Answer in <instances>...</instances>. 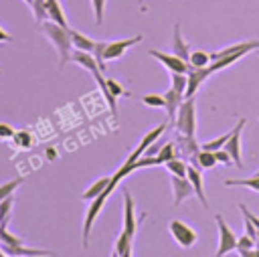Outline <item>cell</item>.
Instances as JSON below:
<instances>
[{"instance_id":"8fae6325","label":"cell","mask_w":259,"mask_h":257,"mask_svg":"<svg viewBox=\"0 0 259 257\" xmlns=\"http://www.w3.org/2000/svg\"><path fill=\"white\" fill-rule=\"evenodd\" d=\"M154 59H158L168 71H176V73H186V69H188V63L184 61V59H180L178 55H170V53H164V51H158V49H150L148 51Z\"/></svg>"},{"instance_id":"603a6c76","label":"cell","mask_w":259,"mask_h":257,"mask_svg":"<svg viewBox=\"0 0 259 257\" xmlns=\"http://www.w3.org/2000/svg\"><path fill=\"white\" fill-rule=\"evenodd\" d=\"M71 38H73V49H83V51H91L93 53V47H95V40L75 28H71Z\"/></svg>"},{"instance_id":"b9f144b4","label":"cell","mask_w":259,"mask_h":257,"mask_svg":"<svg viewBox=\"0 0 259 257\" xmlns=\"http://www.w3.org/2000/svg\"><path fill=\"white\" fill-rule=\"evenodd\" d=\"M6 40H12V36H10L8 32H4V30L0 28V42H6Z\"/></svg>"},{"instance_id":"f6af8a7d","label":"cell","mask_w":259,"mask_h":257,"mask_svg":"<svg viewBox=\"0 0 259 257\" xmlns=\"http://www.w3.org/2000/svg\"><path fill=\"white\" fill-rule=\"evenodd\" d=\"M257 57H259V49H257Z\"/></svg>"},{"instance_id":"277c9868","label":"cell","mask_w":259,"mask_h":257,"mask_svg":"<svg viewBox=\"0 0 259 257\" xmlns=\"http://www.w3.org/2000/svg\"><path fill=\"white\" fill-rule=\"evenodd\" d=\"M214 223L219 229V249H217V257H223L227 253H231L233 249H237V235L235 231L225 223V219L221 215H214Z\"/></svg>"},{"instance_id":"d4e9b609","label":"cell","mask_w":259,"mask_h":257,"mask_svg":"<svg viewBox=\"0 0 259 257\" xmlns=\"http://www.w3.org/2000/svg\"><path fill=\"white\" fill-rule=\"evenodd\" d=\"M225 184L227 186H243V188H251V190H255V192H259V174H255V176H249V178H229V180H225Z\"/></svg>"},{"instance_id":"7bdbcfd3","label":"cell","mask_w":259,"mask_h":257,"mask_svg":"<svg viewBox=\"0 0 259 257\" xmlns=\"http://www.w3.org/2000/svg\"><path fill=\"white\" fill-rule=\"evenodd\" d=\"M24 2H26V4H28V6H30V4H32V0H24Z\"/></svg>"},{"instance_id":"52a82bcc","label":"cell","mask_w":259,"mask_h":257,"mask_svg":"<svg viewBox=\"0 0 259 257\" xmlns=\"http://www.w3.org/2000/svg\"><path fill=\"white\" fill-rule=\"evenodd\" d=\"M166 127H168V121H166V123L156 125V127H154V130H150V132H146V134H144V138L140 140L138 148H136V150L125 158V162H123V164H134L140 156H144V154H146V150H148V148H150V146H152V144H154V142H156V140L166 132Z\"/></svg>"},{"instance_id":"484cf974","label":"cell","mask_w":259,"mask_h":257,"mask_svg":"<svg viewBox=\"0 0 259 257\" xmlns=\"http://www.w3.org/2000/svg\"><path fill=\"white\" fill-rule=\"evenodd\" d=\"M166 170L172 174V176H186V170H188V164L182 160V158H172V160H168L166 164Z\"/></svg>"},{"instance_id":"9c48e42d","label":"cell","mask_w":259,"mask_h":257,"mask_svg":"<svg viewBox=\"0 0 259 257\" xmlns=\"http://www.w3.org/2000/svg\"><path fill=\"white\" fill-rule=\"evenodd\" d=\"M170 186H172V204L180 206L190 194H194V186L188 180V176H172L170 174Z\"/></svg>"},{"instance_id":"f546056e","label":"cell","mask_w":259,"mask_h":257,"mask_svg":"<svg viewBox=\"0 0 259 257\" xmlns=\"http://www.w3.org/2000/svg\"><path fill=\"white\" fill-rule=\"evenodd\" d=\"M12 206H14V196H8V198L0 200V227H6L8 225Z\"/></svg>"},{"instance_id":"7402d4cb","label":"cell","mask_w":259,"mask_h":257,"mask_svg":"<svg viewBox=\"0 0 259 257\" xmlns=\"http://www.w3.org/2000/svg\"><path fill=\"white\" fill-rule=\"evenodd\" d=\"M132 241H134V237L127 235L125 231H121V235L115 239L113 255H115V257H130V255H132Z\"/></svg>"},{"instance_id":"74e56055","label":"cell","mask_w":259,"mask_h":257,"mask_svg":"<svg viewBox=\"0 0 259 257\" xmlns=\"http://www.w3.org/2000/svg\"><path fill=\"white\" fill-rule=\"evenodd\" d=\"M243 223H245V235H249L251 239H257V227L249 219V215H245V212H243Z\"/></svg>"},{"instance_id":"2e32d148","label":"cell","mask_w":259,"mask_h":257,"mask_svg":"<svg viewBox=\"0 0 259 257\" xmlns=\"http://www.w3.org/2000/svg\"><path fill=\"white\" fill-rule=\"evenodd\" d=\"M164 99H166V107H164V109H166V113H168V123H174V117H176V113H178L180 103L184 101V95L170 87V89L164 93Z\"/></svg>"},{"instance_id":"8d00e7d4","label":"cell","mask_w":259,"mask_h":257,"mask_svg":"<svg viewBox=\"0 0 259 257\" xmlns=\"http://www.w3.org/2000/svg\"><path fill=\"white\" fill-rule=\"evenodd\" d=\"M212 152H214V156H217V162H219V164H225V166L233 164V158H231V154H229L225 148H219V150H212Z\"/></svg>"},{"instance_id":"6da1fadb","label":"cell","mask_w":259,"mask_h":257,"mask_svg":"<svg viewBox=\"0 0 259 257\" xmlns=\"http://www.w3.org/2000/svg\"><path fill=\"white\" fill-rule=\"evenodd\" d=\"M40 30L45 32L49 42L55 47V51L59 55V69H63L71 61V53H73L71 28L63 26V24H59L55 20H45V22H40Z\"/></svg>"},{"instance_id":"44dd1931","label":"cell","mask_w":259,"mask_h":257,"mask_svg":"<svg viewBox=\"0 0 259 257\" xmlns=\"http://www.w3.org/2000/svg\"><path fill=\"white\" fill-rule=\"evenodd\" d=\"M109 182H111V176L97 178V180H95V182H93V184H91V186L81 194V198H83V200H87V202H91L93 198H97V196H99V194L109 186Z\"/></svg>"},{"instance_id":"ffe728a7","label":"cell","mask_w":259,"mask_h":257,"mask_svg":"<svg viewBox=\"0 0 259 257\" xmlns=\"http://www.w3.org/2000/svg\"><path fill=\"white\" fill-rule=\"evenodd\" d=\"M172 53L178 55L180 59H184L188 63V57H190V49L188 45L184 42L182 38V32H180V24H174V32H172Z\"/></svg>"},{"instance_id":"d590c367","label":"cell","mask_w":259,"mask_h":257,"mask_svg":"<svg viewBox=\"0 0 259 257\" xmlns=\"http://www.w3.org/2000/svg\"><path fill=\"white\" fill-rule=\"evenodd\" d=\"M14 142L20 146V148H30L32 146V138L28 132H16L14 134Z\"/></svg>"},{"instance_id":"7c38bea8","label":"cell","mask_w":259,"mask_h":257,"mask_svg":"<svg viewBox=\"0 0 259 257\" xmlns=\"http://www.w3.org/2000/svg\"><path fill=\"white\" fill-rule=\"evenodd\" d=\"M123 231L132 237H136L138 223H136V206H134V196L130 194L127 188H123Z\"/></svg>"},{"instance_id":"5bb4252c","label":"cell","mask_w":259,"mask_h":257,"mask_svg":"<svg viewBox=\"0 0 259 257\" xmlns=\"http://www.w3.org/2000/svg\"><path fill=\"white\" fill-rule=\"evenodd\" d=\"M186 176H188V180L192 182V186H194V194L198 196V200L202 202V206L206 208L208 206V202H206V194H204V180H202V170H198V168H194L192 164H188V170H186Z\"/></svg>"},{"instance_id":"83f0119b","label":"cell","mask_w":259,"mask_h":257,"mask_svg":"<svg viewBox=\"0 0 259 257\" xmlns=\"http://www.w3.org/2000/svg\"><path fill=\"white\" fill-rule=\"evenodd\" d=\"M186 83H188L186 73L170 71V87H172V89H176L178 93H182V95H184V91H186Z\"/></svg>"},{"instance_id":"d6a6232c","label":"cell","mask_w":259,"mask_h":257,"mask_svg":"<svg viewBox=\"0 0 259 257\" xmlns=\"http://www.w3.org/2000/svg\"><path fill=\"white\" fill-rule=\"evenodd\" d=\"M142 103H146L148 107H156V109H164L166 107V99L164 95H144Z\"/></svg>"},{"instance_id":"9a60e30c","label":"cell","mask_w":259,"mask_h":257,"mask_svg":"<svg viewBox=\"0 0 259 257\" xmlns=\"http://www.w3.org/2000/svg\"><path fill=\"white\" fill-rule=\"evenodd\" d=\"M71 61H73V63H77V65H81V67H85V69H87L89 73L101 71L91 51H83V49H73V53H71Z\"/></svg>"},{"instance_id":"e575fe53","label":"cell","mask_w":259,"mask_h":257,"mask_svg":"<svg viewBox=\"0 0 259 257\" xmlns=\"http://www.w3.org/2000/svg\"><path fill=\"white\" fill-rule=\"evenodd\" d=\"M91 4H93L95 22L101 24V22H103V12H105V0H91Z\"/></svg>"},{"instance_id":"5b68a950","label":"cell","mask_w":259,"mask_h":257,"mask_svg":"<svg viewBox=\"0 0 259 257\" xmlns=\"http://www.w3.org/2000/svg\"><path fill=\"white\" fill-rule=\"evenodd\" d=\"M168 231H170L172 239H174V241H176L180 247H184V249L192 247V245L196 243V239H198L196 231H194L190 225H186V223H182V221H178V219L170 221V225H168Z\"/></svg>"},{"instance_id":"ab89813d","label":"cell","mask_w":259,"mask_h":257,"mask_svg":"<svg viewBox=\"0 0 259 257\" xmlns=\"http://www.w3.org/2000/svg\"><path fill=\"white\" fill-rule=\"evenodd\" d=\"M249 247H255V239H251L245 233L241 237H237V249H249Z\"/></svg>"},{"instance_id":"8992f818","label":"cell","mask_w":259,"mask_h":257,"mask_svg":"<svg viewBox=\"0 0 259 257\" xmlns=\"http://www.w3.org/2000/svg\"><path fill=\"white\" fill-rule=\"evenodd\" d=\"M142 40V36H132V38H121V40H105V47H103V61L109 63V61H115L119 59L121 55H125V51L134 45H138Z\"/></svg>"},{"instance_id":"f1b7e54d","label":"cell","mask_w":259,"mask_h":257,"mask_svg":"<svg viewBox=\"0 0 259 257\" xmlns=\"http://www.w3.org/2000/svg\"><path fill=\"white\" fill-rule=\"evenodd\" d=\"M156 156L160 158V162L162 164H166L168 160H172V158H176L178 156V150H176V144L174 142H168V144H164L158 152H156Z\"/></svg>"},{"instance_id":"4dcf8cb0","label":"cell","mask_w":259,"mask_h":257,"mask_svg":"<svg viewBox=\"0 0 259 257\" xmlns=\"http://www.w3.org/2000/svg\"><path fill=\"white\" fill-rule=\"evenodd\" d=\"M30 8H32V14H34V18H36L38 24L45 22V20L49 18V12H47V0H32Z\"/></svg>"},{"instance_id":"e0dca14e","label":"cell","mask_w":259,"mask_h":257,"mask_svg":"<svg viewBox=\"0 0 259 257\" xmlns=\"http://www.w3.org/2000/svg\"><path fill=\"white\" fill-rule=\"evenodd\" d=\"M93 75V79H95V83H97V87H99V91L103 93V97H105V101H107V105H109V111L115 115L117 113V97L109 91V85H107V79L101 75V71H95V73H91Z\"/></svg>"},{"instance_id":"30bf717a","label":"cell","mask_w":259,"mask_h":257,"mask_svg":"<svg viewBox=\"0 0 259 257\" xmlns=\"http://www.w3.org/2000/svg\"><path fill=\"white\" fill-rule=\"evenodd\" d=\"M210 75H212V73H210L208 67H192V65H188V69H186V79H188V83H186L184 97H194V93L198 91V87H200Z\"/></svg>"},{"instance_id":"f35d334b","label":"cell","mask_w":259,"mask_h":257,"mask_svg":"<svg viewBox=\"0 0 259 257\" xmlns=\"http://www.w3.org/2000/svg\"><path fill=\"white\" fill-rule=\"evenodd\" d=\"M107 85H109V91L115 95V97H121V95H127V91L121 87V83H117L115 79H107Z\"/></svg>"},{"instance_id":"7a4b0ae2","label":"cell","mask_w":259,"mask_h":257,"mask_svg":"<svg viewBox=\"0 0 259 257\" xmlns=\"http://www.w3.org/2000/svg\"><path fill=\"white\" fill-rule=\"evenodd\" d=\"M178 134H186V136H194L196 132V105H194V97H184V101L178 107V113L174 117V123Z\"/></svg>"},{"instance_id":"ee69618b","label":"cell","mask_w":259,"mask_h":257,"mask_svg":"<svg viewBox=\"0 0 259 257\" xmlns=\"http://www.w3.org/2000/svg\"><path fill=\"white\" fill-rule=\"evenodd\" d=\"M2 255H4V251H0V257H2Z\"/></svg>"},{"instance_id":"ba28073f","label":"cell","mask_w":259,"mask_h":257,"mask_svg":"<svg viewBox=\"0 0 259 257\" xmlns=\"http://www.w3.org/2000/svg\"><path fill=\"white\" fill-rule=\"evenodd\" d=\"M245 123H247V119L241 117L237 121V125L231 130V136H229V140L225 144V150L231 154L233 164H237V168H243V160H241V132H243Z\"/></svg>"},{"instance_id":"bcb514c9","label":"cell","mask_w":259,"mask_h":257,"mask_svg":"<svg viewBox=\"0 0 259 257\" xmlns=\"http://www.w3.org/2000/svg\"><path fill=\"white\" fill-rule=\"evenodd\" d=\"M255 174H259V170H257V172H255Z\"/></svg>"},{"instance_id":"cb8c5ba5","label":"cell","mask_w":259,"mask_h":257,"mask_svg":"<svg viewBox=\"0 0 259 257\" xmlns=\"http://www.w3.org/2000/svg\"><path fill=\"white\" fill-rule=\"evenodd\" d=\"M47 12H49V20H55V22L67 26V18H65V12H63L59 0H47Z\"/></svg>"},{"instance_id":"1f68e13d","label":"cell","mask_w":259,"mask_h":257,"mask_svg":"<svg viewBox=\"0 0 259 257\" xmlns=\"http://www.w3.org/2000/svg\"><path fill=\"white\" fill-rule=\"evenodd\" d=\"M22 182H24L22 178H14V180H10V182H6V184H0V200H4V198H8V196H12V194H14V190H16Z\"/></svg>"},{"instance_id":"4fadbf2b","label":"cell","mask_w":259,"mask_h":257,"mask_svg":"<svg viewBox=\"0 0 259 257\" xmlns=\"http://www.w3.org/2000/svg\"><path fill=\"white\" fill-rule=\"evenodd\" d=\"M176 150H178V156H182V158H188V162L200 152V146H198V142L194 140V136H186V134H178V138H176Z\"/></svg>"},{"instance_id":"836d02e7","label":"cell","mask_w":259,"mask_h":257,"mask_svg":"<svg viewBox=\"0 0 259 257\" xmlns=\"http://www.w3.org/2000/svg\"><path fill=\"white\" fill-rule=\"evenodd\" d=\"M229 136H231V132H227V134H223V136H219V138H214V140H210V142H204L202 148H204V150H219V148H225Z\"/></svg>"},{"instance_id":"ac0fdd59","label":"cell","mask_w":259,"mask_h":257,"mask_svg":"<svg viewBox=\"0 0 259 257\" xmlns=\"http://www.w3.org/2000/svg\"><path fill=\"white\" fill-rule=\"evenodd\" d=\"M0 247L4 249V255H18V257H38V255H53V251L49 249H30V247H24V245H4L0 243Z\"/></svg>"},{"instance_id":"3957f363","label":"cell","mask_w":259,"mask_h":257,"mask_svg":"<svg viewBox=\"0 0 259 257\" xmlns=\"http://www.w3.org/2000/svg\"><path fill=\"white\" fill-rule=\"evenodd\" d=\"M115 182L111 180L109 182V186L97 196V198H93L91 200V204H89V208H87V212H85V219H83V233H81V241H83V247L87 249L89 247V233H91V227H93V223H95V219H97V215L101 212V208H103V204H105V200L109 198V194L115 190Z\"/></svg>"},{"instance_id":"4316f807","label":"cell","mask_w":259,"mask_h":257,"mask_svg":"<svg viewBox=\"0 0 259 257\" xmlns=\"http://www.w3.org/2000/svg\"><path fill=\"white\" fill-rule=\"evenodd\" d=\"M188 65H192V67H208L210 65V53H206V51H190Z\"/></svg>"},{"instance_id":"d6986e66","label":"cell","mask_w":259,"mask_h":257,"mask_svg":"<svg viewBox=\"0 0 259 257\" xmlns=\"http://www.w3.org/2000/svg\"><path fill=\"white\" fill-rule=\"evenodd\" d=\"M190 164H192L194 168H198V170H210V168H214L219 162H217V156H214L212 150L200 148V152L190 160Z\"/></svg>"},{"instance_id":"60d3db41","label":"cell","mask_w":259,"mask_h":257,"mask_svg":"<svg viewBox=\"0 0 259 257\" xmlns=\"http://www.w3.org/2000/svg\"><path fill=\"white\" fill-rule=\"evenodd\" d=\"M14 130L8 125V123H0V140H8V138H14Z\"/></svg>"}]
</instances>
